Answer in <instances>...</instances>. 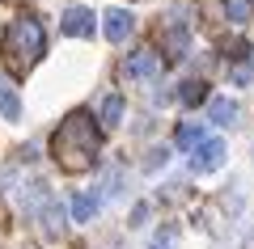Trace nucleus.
Instances as JSON below:
<instances>
[{
    "label": "nucleus",
    "instance_id": "1",
    "mask_svg": "<svg viewBox=\"0 0 254 249\" xmlns=\"http://www.w3.org/2000/svg\"><path fill=\"white\" fill-rule=\"evenodd\" d=\"M102 152V127L89 110H72L51 135V156L64 173H85L98 165Z\"/></svg>",
    "mask_w": 254,
    "mask_h": 249
},
{
    "label": "nucleus",
    "instance_id": "2",
    "mask_svg": "<svg viewBox=\"0 0 254 249\" xmlns=\"http://www.w3.org/2000/svg\"><path fill=\"white\" fill-rule=\"evenodd\" d=\"M47 51V34H43V21L38 17H17L9 21L4 38H0V55L13 72H30Z\"/></svg>",
    "mask_w": 254,
    "mask_h": 249
},
{
    "label": "nucleus",
    "instance_id": "3",
    "mask_svg": "<svg viewBox=\"0 0 254 249\" xmlns=\"http://www.w3.org/2000/svg\"><path fill=\"white\" fill-rule=\"evenodd\" d=\"M225 156H229L225 140L203 135V140L190 148V173H212V169H220V165H225Z\"/></svg>",
    "mask_w": 254,
    "mask_h": 249
},
{
    "label": "nucleus",
    "instance_id": "4",
    "mask_svg": "<svg viewBox=\"0 0 254 249\" xmlns=\"http://www.w3.org/2000/svg\"><path fill=\"white\" fill-rule=\"evenodd\" d=\"M161 68H165V63H161L157 51H136V55H127V59H123V76L127 80H157Z\"/></svg>",
    "mask_w": 254,
    "mask_h": 249
},
{
    "label": "nucleus",
    "instance_id": "5",
    "mask_svg": "<svg viewBox=\"0 0 254 249\" xmlns=\"http://www.w3.org/2000/svg\"><path fill=\"white\" fill-rule=\"evenodd\" d=\"M60 30L68 38H93V30H98V17H93V9H81V4H76V9H68L60 17Z\"/></svg>",
    "mask_w": 254,
    "mask_h": 249
},
{
    "label": "nucleus",
    "instance_id": "6",
    "mask_svg": "<svg viewBox=\"0 0 254 249\" xmlns=\"http://www.w3.org/2000/svg\"><path fill=\"white\" fill-rule=\"evenodd\" d=\"M102 21H106L102 30H106L110 43H123V38H131V30H136V17H131L127 9H106V17H102Z\"/></svg>",
    "mask_w": 254,
    "mask_h": 249
},
{
    "label": "nucleus",
    "instance_id": "7",
    "mask_svg": "<svg viewBox=\"0 0 254 249\" xmlns=\"http://www.w3.org/2000/svg\"><path fill=\"white\" fill-rule=\"evenodd\" d=\"M38 224H43V232H47V237H60V232H64V220H68V211H64V203H60V199H47V203L43 207H38Z\"/></svg>",
    "mask_w": 254,
    "mask_h": 249
},
{
    "label": "nucleus",
    "instance_id": "8",
    "mask_svg": "<svg viewBox=\"0 0 254 249\" xmlns=\"http://www.w3.org/2000/svg\"><path fill=\"white\" fill-rule=\"evenodd\" d=\"M98 207H102V195H93V190H76V195H72V220L76 224H89L93 215H98Z\"/></svg>",
    "mask_w": 254,
    "mask_h": 249
},
{
    "label": "nucleus",
    "instance_id": "9",
    "mask_svg": "<svg viewBox=\"0 0 254 249\" xmlns=\"http://www.w3.org/2000/svg\"><path fill=\"white\" fill-rule=\"evenodd\" d=\"M208 114H212V123H220V127H233L242 110H237V101H229V98H212Z\"/></svg>",
    "mask_w": 254,
    "mask_h": 249
},
{
    "label": "nucleus",
    "instance_id": "10",
    "mask_svg": "<svg viewBox=\"0 0 254 249\" xmlns=\"http://www.w3.org/2000/svg\"><path fill=\"white\" fill-rule=\"evenodd\" d=\"M178 101L182 106H203V101H208V85H203V80H182L178 85Z\"/></svg>",
    "mask_w": 254,
    "mask_h": 249
},
{
    "label": "nucleus",
    "instance_id": "11",
    "mask_svg": "<svg viewBox=\"0 0 254 249\" xmlns=\"http://www.w3.org/2000/svg\"><path fill=\"white\" fill-rule=\"evenodd\" d=\"M0 114L4 118H21V101H17V89H13L9 80L0 76Z\"/></svg>",
    "mask_w": 254,
    "mask_h": 249
},
{
    "label": "nucleus",
    "instance_id": "12",
    "mask_svg": "<svg viewBox=\"0 0 254 249\" xmlns=\"http://www.w3.org/2000/svg\"><path fill=\"white\" fill-rule=\"evenodd\" d=\"M225 17L233 21V26L254 21V0H225Z\"/></svg>",
    "mask_w": 254,
    "mask_h": 249
},
{
    "label": "nucleus",
    "instance_id": "13",
    "mask_svg": "<svg viewBox=\"0 0 254 249\" xmlns=\"http://www.w3.org/2000/svg\"><path fill=\"white\" fill-rule=\"evenodd\" d=\"M119 118H123V98H119V93H110L106 101H102V118H98V127H119Z\"/></svg>",
    "mask_w": 254,
    "mask_h": 249
},
{
    "label": "nucleus",
    "instance_id": "14",
    "mask_svg": "<svg viewBox=\"0 0 254 249\" xmlns=\"http://www.w3.org/2000/svg\"><path fill=\"white\" fill-rule=\"evenodd\" d=\"M203 135H208V131H203V123H182V127H178V148H187V152H190L195 144L203 140Z\"/></svg>",
    "mask_w": 254,
    "mask_h": 249
},
{
    "label": "nucleus",
    "instance_id": "15",
    "mask_svg": "<svg viewBox=\"0 0 254 249\" xmlns=\"http://www.w3.org/2000/svg\"><path fill=\"white\" fill-rule=\"evenodd\" d=\"M148 249H178V228H174V224H165V228L153 237V245H148Z\"/></svg>",
    "mask_w": 254,
    "mask_h": 249
},
{
    "label": "nucleus",
    "instance_id": "16",
    "mask_svg": "<svg viewBox=\"0 0 254 249\" xmlns=\"http://www.w3.org/2000/svg\"><path fill=\"white\" fill-rule=\"evenodd\" d=\"M165 160H170V148H157L153 160H148V169H157V165H165Z\"/></svg>",
    "mask_w": 254,
    "mask_h": 249
},
{
    "label": "nucleus",
    "instance_id": "17",
    "mask_svg": "<svg viewBox=\"0 0 254 249\" xmlns=\"http://www.w3.org/2000/svg\"><path fill=\"white\" fill-rule=\"evenodd\" d=\"M233 80H237V85H246V80H250V63H237V68H233Z\"/></svg>",
    "mask_w": 254,
    "mask_h": 249
}]
</instances>
